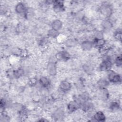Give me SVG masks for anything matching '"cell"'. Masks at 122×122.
<instances>
[{
    "label": "cell",
    "instance_id": "obj_16",
    "mask_svg": "<svg viewBox=\"0 0 122 122\" xmlns=\"http://www.w3.org/2000/svg\"><path fill=\"white\" fill-rule=\"evenodd\" d=\"M122 54L121 53L118 54L115 56L113 59V65L115 66L116 67H122Z\"/></svg>",
    "mask_w": 122,
    "mask_h": 122
},
{
    "label": "cell",
    "instance_id": "obj_12",
    "mask_svg": "<svg viewBox=\"0 0 122 122\" xmlns=\"http://www.w3.org/2000/svg\"><path fill=\"white\" fill-rule=\"evenodd\" d=\"M110 83L106 77L102 76L97 79L95 82V85L96 88L103 89L107 88Z\"/></svg>",
    "mask_w": 122,
    "mask_h": 122
},
{
    "label": "cell",
    "instance_id": "obj_11",
    "mask_svg": "<svg viewBox=\"0 0 122 122\" xmlns=\"http://www.w3.org/2000/svg\"><path fill=\"white\" fill-rule=\"evenodd\" d=\"M64 27V22L60 19L55 18L50 23V28L61 32Z\"/></svg>",
    "mask_w": 122,
    "mask_h": 122
},
{
    "label": "cell",
    "instance_id": "obj_6",
    "mask_svg": "<svg viewBox=\"0 0 122 122\" xmlns=\"http://www.w3.org/2000/svg\"><path fill=\"white\" fill-rule=\"evenodd\" d=\"M28 6L25 1H17L14 8V12L18 16H25Z\"/></svg>",
    "mask_w": 122,
    "mask_h": 122
},
{
    "label": "cell",
    "instance_id": "obj_4",
    "mask_svg": "<svg viewBox=\"0 0 122 122\" xmlns=\"http://www.w3.org/2000/svg\"><path fill=\"white\" fill-rule=\"evenodd\" d=\"M45 70L47 75L50 77H55L59 72L56 61H49L45 65Z\"/></svg>",
    "mask_w": 122,
    "mask_h": 122
},
{
    "label": "cell",
    "instance_id": "obj_5",
    "mask_svg": "<svg viewBox=\"0 0 122 122\" xmlns=\"http://www.w3.org/2000/svg\"><path fill=\"white\" fill-rule=\"evenodd\" d=\"M54 57L56 61H67L72 58L65 49L57 51L55 54Z\"/></svg>",
    "mask_w": 122,
    "mask_h": 122
},
{
    "label": "cell",
    "instance_id": "obj_1",
    "mask_svg": "<svg viewBox=\"0 0 122 122\" xmlns=\"http://www.w3.org/2000/svg\"><path fill=\"white\" fill-rule=\"evenodd\" d=\"M51 9L55 16L62 14L66 11L64 1L62 0H53Z\"/></svg>",
    "mask_w": 122,
    "mask_h": 122
},
{
    "label": "cell",
    "instance_id": "obj_2",
    "mask_svg": "<svg viewBox=\"0 0 122 122\" xmlns=\"http://www.w3.org/2000/svg\"><path fill=\"white\" fill-rule=\"evenodd\" d=\"M106 77L110 83L117 84H121L122 75L112 69L106 72Z\"/></svg>",
    "mask_w": 122,
    "mask_h": 122
},
{
    "label": "cell",
    "instance_id": "obj_3",
    "mask_svg": "<svg viewBox=\"0 0 122 122\" xmlns=\"http://www.w3.org/2000/svg\"><path fill=\"white\" fill-rule=\"evenodd\" d=\"M73 87V84L70 80L65 79L60 81L57 89L62 94L69 92Z\"/></svg>",
    "mask_w": 122,
    "mask_h": 122
},
{
    "label": "cell",
    "instance_id": "obj_10",
    "mask_svg": "<svg viewBox=\"0 0 122 122\" xmlns=\"http://www.w3.org/2000/svg\"><path fill=\"white\" fill-rule=\"evenodd\" d=\"M79 42L77 39L72 36H70L66 39L63 44L65 48H72L78 47Z\"/></svg>",
    "mask_w": 122,
    "mask_h": 122
},
{
    "label": "cell",
    "instance_id": "obj_15",
    "mask_svg": "<svg viewBox=\"0 0 122 122\" xmlns=\"http://www.w3.org/2000/svg\"><path fill=\"white\" fill-rule=\"evenodd\" d=\"M38 83V78L37 76H32L28 77L27 85L32 87H35Z\"/></svg>",
    "mask_w": 122,
    "mask_h": 122
},
{
    "label": "cell",
    "instance_id": "obj_14",
    "mask_svg": "<svg viewBox=\"0 0 122 122\" xmlns=\"http://www.w3.org/2000/svg\"><path fill=\"white\" fill-rule=\"evenodd\" d=\"M60 32L55 30L51 28H50L48 30L47 33H46V35L48 36L49 38L51 40V42L52 40H56L59 35L60 34Z\"/></svg>",
    "mask_w": 122,
    "mask_h": 122
},
{
    "label": "cell",
    "instance_id": "obj_7",
    "mask_svg": "<svg viewBox=\"0 0 122 122\" xmlns=\"http://www.w3.org/2000/svg\"><path fill=\"white\" fill-rule=\"evenodd\" d=\"M68 113H71L81 108L80 104L75 100L72 99L67 102L65 105Z\"/></svg>",
    "mask_w": 122,
    "mask_h": 122
},
{
    "label": "cell",
    "instance_id": "obj_9",
    "mask_svg": "<svg viewBox=\"0 0 122 122\" xmlns=\"http://www.w3.org/2000/svg\"><path fill=\"white\" fill-rule=\"evenodd\" d=\"M107 120V116L103 111L96 110L93 116L89 121L103 122Z\"/></svg>",
    "mask_w": 122,
    "mask_h": 122
},
{
    "label": "cell",
    "instance_id": "obj_13",
    "mask_svg": "<svg viewBox=\"0 0 122 122\" xmlns=\"http://www.w3.org/2000/svg\"><path fill=\"white\" fill-rule=\"evenodd\" d=\"M14 78L16 79H20L23 76H25V71L24 68L21 66H20L14 69Z\"/></svg>",
    "mask_w": 122,
    "mask_h": 122
},
{
    "label": "cell",
    "instance_id": "obj_8",
    "mask_svg": "<svg viewBox=\"0 0 122 122\" xmlns=\"http://www.w3.org/2000/svg\"><path fill=\"white\" fill-rule=\"evenodd\" d=\"M79 46L80 50L85 52H89L94 48L93 41L88 40L81 41L79 42Z\"/></svg>",
    "mask_w": 122,
    "mask_h": 122
}]
</instances>
